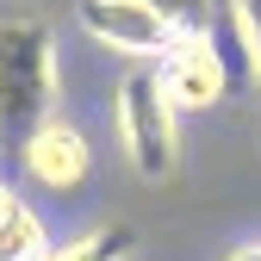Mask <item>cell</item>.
Wrapping results in <instances>:
<instances>
[{"mask_svg":"<svg viewBox=\"0 0 261 261\" xmlns=\"http://www.w3.org/2000/svg\"><path fill=\"white\" fill-rule=\"evenodd\" d=\"M56 112V31L44 19H0V155Z\"/></svg>","mask_w":261,"mask_h":261,"instance_id":"1","label":"cell"},{"mask_svg":"<svg viewBox=\"0 0 261 261\" xmlns=\"http://www.w3.org/2000/svg\"><path fill=\"white\" fill-rule=\"evenodd\" d=\"M112 118H118V149L143 180H168L180 162V112L162 93L155 62H130L112 87Z\"/></svg>","mask_w":261,"mask_h":261,"instance_id":"2","label":"cell"},{"mask_svg":"<svg viewBox=\"0 0 261 261\" xmlns=\"http://www.w3.org/2000/svg\"><path fill=\"white\" fill-rule=\"evenodd\" d=\"M162 93L174 100V112H205L230 93V62H224L218 38H174L155 56Z\"/></svg>","mask_w":261,"mask_h":261,"instance_id":"3","label":"cell"},{"mask_svg":"<svg viewBox=\"0 0 261 261\" xmlns=\"http://www.w3.org/2000/svg\"><path fill=\"white\" fill-rule=\"evenodd\" d=\"M75 19H81V31L93 44H106V50H118L130 62H155L162 50L174 44L168 25L149 13V0H81Z\"/></svg>","mask_w":261,"mask_h":261,"instance_id":"4","label":"cell"},{"mask_svg":"<svg viewBox=\"0 0 261 261\" xmlns=\"http://www.w3.org/2000/svg\"><path fill=\"white\" fill-rule=\"evenodd\" d=\"M19 168L38 180V187H50V193H69V187H81L87 180V168H93V149H87V137H81V124H69V118H44L31 137L19 143Z\"/></svg>","mask_w":261,"mask_h":261,"instance_id":"5","label":"cell"},{"mask_svg":"<svg viewBox=\"0 0 261 261\" xmlns=\"http://www.w3.org/2000/svg\"><path fill=\"white\" fill-rule=\"evenodd\" d=\"M44 255H50V230H44V218L13 193L7 212H0V261H44Z\"/></svg>","mask_w":261,"mask_h":261,"instance_id":"6","label":"cell"},{"mask_svg":"<svg viewBox=\"0 0 261 261\" xmlns=\"http://www.w3.org/2000/svg\"><path fill=\"white\" fill-rule=\"evenodd\" d=\"M149 13L168 25V38H218L224 0H149Z\"/></svg>","mask_w":261,"mask_h":261,"instance_id":"7","label":"cell"},{"mask_svg":"<svg viewBox=\"0 0 261 261\" xmlns=\"http://www.w3.org/2000/svg\"><path fill=\"white\" fill-rule=\"evenodd\" d=\"M130 249H137V237H130L124 224H100V230H87L75 243L50 249L44 261H130Z\"/></svg>","mask_w":261,"mask_h":261,"instance_id":"8","label":"cell"},{"mask_svg":"<svg viewBox=\"0 0 261 261\" xmlns=\"http://www.w3.org/2000/svg\"><path fill=\"white\" fill-rule=\"evenodd\" d=\"M230 25H237V44H243L249 75L261 81V0H230Z\"/></svg>","mask_w":261,"mask_h":261,"instance_id":"9","label":"cell"},{"mask_svg":"<svg viewBox=\"0 0 261 261\" xmlns=\"http://www.w3.org/2000/svg\"><path fill=\"white\" fill-rule=\"evenodd\" d=\"M224 261H261V243H243V249H230Z\"/></svg>","mask_w":261,"mask_h":261,"instance_id":"10","label":"cell"},{"mask_svg":"<svg viewBox=\"0 0 261 261\" xmlns=\"http://www.w3.org/2000/svg\"><path fill=\"white\" fill-rule=\"evenodd\" d=\"M7 199H13V187H7V180H0V212H7Z\"/></svg>","mask_w":261,"mask_h":261,"instance_id":"11","label":"cell"}]
</instances>
